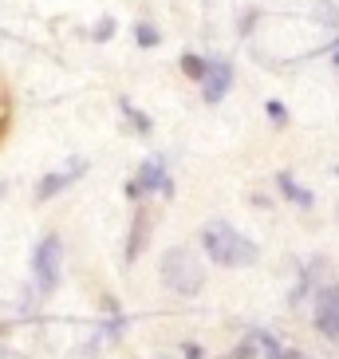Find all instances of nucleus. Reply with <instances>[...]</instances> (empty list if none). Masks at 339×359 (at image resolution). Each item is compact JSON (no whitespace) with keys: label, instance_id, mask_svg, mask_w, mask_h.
Returning <instances> with one entry per match:
<instances>
[{"label":"nucleus","instance_id":"f257e3e1","mask_svg":"<svg viewBox=\"0 0 339 359\" xmlns=\"http://www.w3.org/2000/svg\"><path fill=\"white\" fill-rule=\"evenodd\" d=\"M202 249L209 253L213 264L221 269H244V264H256L261 249L256 241H249L241 229H233L229 222H209L202 229Z\"/></svg>","mask_w":339,"mask_h":359},{"label":"nucleus","instance_id":"f03ea898","mask_svg":"<svg viewBox=\"0 0 339 359\" xmlns=\"http://www.w3.org/2000/svg\"><path fill=\"white\" fill-rule=\"evenodd\" d=\"M158 276L174 296H198L205 288V264H202V257L193 253V249H186V245H170L166 253H162Z\"/></svg>","mask_w":339,"mask_h":359},{"label":"nucleus","instance_id":"7ed1b4c3","mask_svg":"<svg viewBox=\"0 0 339 359\" xmlns=\"http://www.w3.org/2000/svg\"><path fill=\"white\" fill-rule=\"evenodd\" d=\"M60 273H64V241L55 233H48L32 253V276L40 285V292H55L60 288Z\"/></svg>","mask_w":339,"mask_h":359},{"label":"nucleus","instance_id":"20e7f679","mask_svg":"<svg viewBox=\"0 0 339 359\" xmlns=\"http://www.w3.org/2000/svg\"><path fill=\"white\" fill-rule=\"evenodd\" d=\"M312 324L324 339H339V285H316V308H312Z\"/></svg>","mask_w":339,"mask_h":359},{"label":"nucleus","instance_id":"39448f33","mask_svg":"<svg viewBox=\"0 0 339 359\" xmlns=\"http://www.w3.org/2000/svg\"><path fill=\"white\" fill-rule=\"evenodd\" d=\"M154 190H162L170 198L174 194V182L166 178V162L162 158H146L142 162V170H138V178L134 182H127V198H142V194H154Z\"/></svg>","mask_w":339,"mask_h":359},{"label":"nucleus","instance_id":"423d86ee","mask_svg":"<svg viewBox=\"0 0 339 359\" xmlns=\"http://www.w3.org/2000/svg\"><path fill=\"white\" fill-rule=\"evenodd\" d=\"M229 91H233V64L229 60H209V75L202 79V99L209 107H217Z\"/></svg>","mask_w":339,"mask_h":359},{"label":"nucleus","instance_id":"0eeeda50","mask_svg":"<svg viewBox=\"0 0 339 359\" xmlns=\"http://www.w3.org/2000/svg\"><path fill=\"white\" fill-rule=\"evenodd\" d=\"M83 170H87V162H75V166H71V170H64V174H43L40 186H36V201H52L55 194L67 190V186H71V182L79 178Z\"/></svg>","mask_w":339,"mask_h":359},{"label":"nucleus","instance_id":"6e6552de","mask_svg":"<svg viewBox=\"0 0 339 359\" xmlns=\"http://www.w3.org/2000/svg\"><path fill=\"white\" fill-rule=\"evenodd\" d=\"M146 237H150V213H146V210H138V213H134V222H130L127 257H123V261H127V264H134L138 257H142V249H146Z\"/></svg>","mask_w":339,"mask_h":359},{"label":"nucleus","instance_id":"1a4fd4ad","mask_svg":"<svg viewBox=\"0 0 339 359\" xmlns=\"http://www.w3.org/2000/svg\"><path fill=\"white\" fill-rule=\"evenodd\" d=\"M276 186H280V194H284L288 201H292V205H300V210H312V190H304V186H300L296 178H292V174H288V170H280V174H276Z\"/></svg>","mask_w":339,"mask_h":359},{"label":"nucleus","instance_id":"9d476101","mask_svg":"<svg viewBox=\"0 0 339 359\" xmlns=\"http://www.w3.org/2000/svg\"><path fill=\"white\" fill-rule=\"evenodd\" d=\"M181 75H186V79H193V83H202L205 75H209V60H205V55H198V52H181Z\"/></svg>","mask_w":339,"mask_h":359},{"label":"nucleus","instance_id":"9b49d317","mask_svg":"<svg viewBox=\"0 0 339 359\" xmlns=\"http://www.w3.org/2000/svg\"><path fill=\"white\" fill-rule=\"evenodd\" d=\"M134 43L150 52V48H158V43H162V32H158L150 20H138V24H134Z\"/></svg>","mask_w":339,"mask_h":359},{"label":"nucleus","instance_id":"f8f14e48","mask_svg":"<svg viewBox=\"0 0 339 359\" xmlns=\"http://www.w3.org/2000/svg\"><path fill=\"white\" fill-rule=\"evenodd\" d=\"M118 107H123V115H127L130 123H134V130H138V135H146V130H150V118L142 115V111H138L134 103H127V99H123V103H118Z\"/></svg>","mask_w":339,"mask_h":359},{"label":"nucleus","instance_id":"ddd939ff","mask_svg":"<svg viewBox=\"0 0 339 359\" xmlns=\"http://www.w3.org/2000/svg\"><path fill=\"white\" fill-rule=\"evenodd\" d=\"M256 355H261V336H244L233 351V359H256Z\"/></svg>","mask_w":339,"mask_h":359},{"label":"nucleus","instance_id":"4468645a","mask_svg":"<svg viewBox=\"0 0 339 359\" xmlns=\"http://www.w3.org/2000/svg\"><path fill=\"white\" fill-rule=\"evenodd\" d=\"M265 115L272 118L276 127H284V123H288V111H284V103H280V99H268V103H265Z\"/></svg>","mask_w":339,"mask_h":359},{"label":"nucleus","instance_id":"2eb2a0df","mask_svg":"<svg viewBox=\"0 0 339 359\" xmlns=\"http://www.w3.org/2000/svg\"><path fill=\"white\" fill-rule=\"evenodd\" d=\"M115 36V20H99V28H95V43H106Z\"/></svg>","mask_w":339,"mask_h":359},{"label":"nucleus","instance_id":"dca6fc26","mask_svg":"<svg viewBox=\"0 0 339 359\" xmlns=\"http://www.w3.org/2000/svg\"><path fill=\"white\" fill-rule=\"evenodd\" d=\"M181 351H186V359H202V348H198V344H186Z\"/></svg>","mask_w":339,"mask_h":359},{"label":"nucleus","instance_id":"f3484780","mask_svg":"<svg viewBox=\"0 0 339 359\" xmlns=\"http://www.w3.org/2000/svg\"><path fill=\"white\" fill-rule=\"evenodd\" d=\"M331 64H335V67H339V48H335V55H331Z\"/></svg>","mask_w":339,"mask_h":359},{"label":"nucleus","instance_id":"a211bd4d","mask_svg":"<svg viewBox=\"0 0 339 359\" xmlns=\"http://www.w3.org/2000/svg\"><path fill=\"white\" fill-rule=\"evenodd\" d=\"M335 174H339V166H335Z\"/></svg>","mask_w":339,"mask_h":359}]
</instances>
